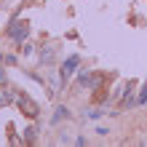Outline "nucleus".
<instances>
[{
	"mask_svg": "<svg viewBox=\"0 0 147 147\" xmlns=\"http://www.w3.org/2000/svg\"><path fill=\"white\" fill-rule=\"evenodd\" d=\"M99 80H102V75H88V72H80V78H78V83L83 88H96Z\"/></svg>",
	"mask_w": 147,
	"mask_h": 147,
	"instance_id": "obj_5",
	"label": "nucleus"
},
{
	"mask_svg": "<svg viewBox=\"0 0 147 147\" xmlns=\"http://www.w3.org/2000/svg\"><path fill=\"white\" fill-rule=\"evenodd\" d=\"M16 105L22 107V112H24L27 118H35L38 112H40V110H38V105H35V99H30L24 91H22V94H16Z\"/></svg>",
	"mask_w": 147,
	"mask_h": 147,
	"instance_id": "obj_2",
	"label": "nucleus"
},
{
	"mask_svg": "<svg viewBox=\"0 0 147 147\" xmlns=\"http://www.w3.org/2000/svg\"><path fill=\"white\" fill-rule=\"evenodd\" d=\"M27 3H35V0H27Z\"/></svg>",
	"mask_w": 147,
	"mask_h": 147,
	"instance_id": "obj_10",
	"label": "nucleus"
},
{
	"mask_svg": "<svg viewBox=\"0 0 147 147\" xmlns=\"http://www.w3.org/2000/svg\"><path fill=\"white\" fill-rule=\"evenodd\" d=\"M24 142H30V144H35L38 142V128H24Z\"/></svg>",
	"mask_w": 147,
	"mask_h": 147,
	"instance_id": "obj_6",
	"label": "nucleus"
},
{
	"mask_svg": "<svg viewBox=\"0 0 147 147\" xmlns=\"http://www.w3.org/2000/svg\"><path fill=\"white\" fill-rule=\"evenodd\" d=\"M147 102V83L142 86V91H139V96H136V105H144Z\"/></svg>",
	"mask_w": 147,
	"mask_h": 147,
	"instance_id": "obj_9",
	"label": "nucleus"
},
{
	"mask_svg": "<svg viewBox=\"0 0 147 147\" xmlns=\"http://www.w3.org/2000/svg\"><path fill=\"white\" fill-rule=\"evenodd\" d=\"M38 56H40V64H51L56 59V46H40Z\"/></svg>",
	"mask_w": 147,
	"mask_h": 147,
	"instance_id": "obj_4",
	"label": "nucleus"
},
{
	"mask_svg": "<svg viewBox=\"0 0 147 147\" xmlns=\"http://www.w3.org/2000/svg\"><path fill=\"white\" fill-rule=\"evenodd\" d=\"M8 35H11V40H27V35H30V24L24 22V19H13L11 22V27H8Z\"/></svg>",
	"mask_w": 147,
	"mask_h": 147,
	"instance_id": "obj_1",
	"label": "nucleus"
},
{
	"mask_svg": "<svg viewBox=\"0 0 147 147\" xmlns=\"http://www.w3.org/2000/svg\"><path fill=\"white\" fill-rule=\"evenodd\" d=\"M11 99H13L11 94H8L5 88H0V107H8V105H11Z\"/></svg>",
	"mask_w": 147,
	"mask_h": 147,
	"instance_id": "obj_7",
	"label": "nucleus"
},
{
	"mask_svg": "<svg viewBox=\"0 0 147 147\" xmlns=\"http://www.w3.org/2000/svg\"><path fill=\"white\" fill-rule=\"evenodd\" d=\"M78 64H80V56H70V59L62 64V83H67V80L72 78V72L78 70Z\"/></svg>",
	"mask_w": 147,
	"mask_h": 147,
	"instance_id": "obj_3",
	"label": "nucleus"
},
{
	"mask_svg": "<svg viewBox=\"0 0 147 147\" xmlns=\"http://www.w3.org/2000/svg\"><path fill=\"white\" fill-rule=\"evenodd\" d=\"M62 118H70V110H67V107H56V112H54V123H56V120H62Z\"/></svg>",
	"mask_w": 147,
	"mask_h": 147,
	"instance_id": "obj_8",
	"label": "nucleus"
}]
</instances>
